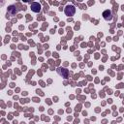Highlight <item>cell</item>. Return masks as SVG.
<instances>
[{
	"mask_svg": "<svg viewBox=\"0 0 124 124\" xmlns=\"http://www.w3.org/2000/svg\"><path fill=\"white\" fill-rule=\"evenodd\" d=\"M75 12H76V8L73 5L66 6V8H65V14H66V16H73L75 14Z\"/></svg>",
	"mask_w": 124,
	"mask_h": 124,
	"instance_id": "1",
	"label": "cell"
},
{
	"mask_svg": "<svg viewBox=\"0 0 124 124\" xmlns=\"http://www.w3.org/2000/svg\"><path fill=\"white\" fill-rule=\"evenodd\" d=\"M31 9H32V11H34V12H39V11L41 10V6H40L39 3H33V4L31 5Z\"/></svg>",
	"mask_w": 124,
	"mask_h": 124,
	"instance_id": "2",
	"label": "cell"
},
{
	"mask_svg": "<svg viewBox=\"0 0 124 124\" xmlns=\"http://www.w3.org/2000/svg\"><path fill=\"white\" fill-rule=\"evenodd\" d=\"M103 16H104V17H105L106 19H110V18H111V12L108 11V10H107V11L104 12Z\"/></svg>",
	"mask_w": 124,
	"mask_h": 124,
	"instance_id": "3",
	"label": "cell"
}]
</instances>
